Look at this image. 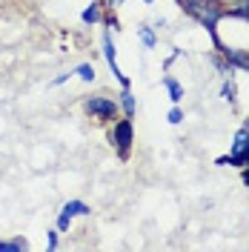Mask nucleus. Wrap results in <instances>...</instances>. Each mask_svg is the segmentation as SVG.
<instances>
[{
	"label": "nucleus",
	"instance_id": "obj_1",
	"mask_svg": "<svg viewBox=\"0 0 249 252\" xmlns=\"http://www.w3.org/2000/svg\"><path fill=\"white\" fill-rule=\"evenodd\" d=\"M220 166H229V163H249V132L241 129L235 135V143H232V155L226 158H218Z\"/></svg>",
	"mask_w": 249,
	"mask_h": 252
},
{
	"label": "nucleus",
	"instance_id": "obj_2",
	"mask_svg": "<svg viewBox=\"0 0 249 252\" xmlns=\"http://www.w3.org/2000/svg\"><path fill=\"white\" fill-rule=\"evenodd\" d=\"M89 212H92V209L83 204V201H69V204L63 206L61 218H58V229H61V232H63V229H69V223H72L75 215H89Z\"/></svg>",
	"mask_w": 249,
	"mask_h": 252
},
{
	"label": "nucleus",
	"instance_id": "obj_3",
	"mask_svg": "<svg viewBox=\"0 0 249 252\" xmlns=\"http://www.w3.org/2000/svg\"><path fill=\"white\" fill-rule=\"evenodd\" d=\"M86 109L92 112L94 118H112V115L118 112V106H115L112 100H106V97H89V100H86Z\"/></svg>",
	"mask_w": 249,
	"mask_h": 252
},
{
	"label": "nucleus",
	"instance_id": "obj_4",
	"mask_svg": "<svg viewBox=\"0 0 249 252\" xmlns=\"http://www.w3.org/2000/svg\"><path fill=\"white\" fill-rule=\"evenodd\" d=\"M103 55H106V61H109V66H112V75L121 80L124 86H129V80L124 78L121 66H118V61H115V46H112V37H109V34H103Z\"/></svg>",
	"mask_w": 249,
	"mask_h": 252
},
{
	"label": "nucleus",
	"instance_id": "obj_5",
	"mask_svg": "<svg viewBox=\"0 0 249 252\" xmlns=\"http://www.w3.org/2000/svg\"><path fill=\"white\" fill-rule=\"evenodd\" d=\"M112 141L118 143L121 149H129V143H132V124L129 121H121V124L115 126V135H112Z\"/></svg>",
	"mask_w": 249,
	"mask_h": 252
},
{
	"label": "nucleus",
	"instance_id": "obj_6",
	"mask_svg": "<svg viewBox=\"0 0 249 252\" xmlns=\"http://www.w3.org/2000/svg\"><path fill=\"white\" fill-rule=\"evenodd\" d=\"M226 52V61L235 63V66H244V69H249V55H244V52H238V49H223Z\"/></svg>",
	"mask_w": 249,
	"mask_h": 252
},
{
	"label": "nucleus",
	"instance_id": "obj_7",
	"mask_svg": "<svg viewBox=\"0 0 249 252\" xmlns=\"http://www.w3.org/2000/svg\"><path fill=\"white\" fill-rule=\"evenodd\" d=\"M166 89H169V97L178 103L181 97H184V86L178 83V80H172V78H166Z\"/></svg>",
	"mask_w": 249,
	"mask_h": 252
},
{
	"label": "nucleus",
	"instance_id": "obj_8",
	"mask_svg": "<svg viewBox=\"0 0 249 252\" xmlns=\"http://www.w3.org/2000/svg\"><path fill=\"white\" fill-rule=\"evenodd\" d=\"M97 20H100V6H97V3H92V6L83 12V23H97Z\"/></svg>",
	"mask_w": 249,
	"mask_h": 252
},
{
	"label": "nucleus",
	"instance_id": "obj_9",
	"mask_svg": "<svg viewBox=\"0 0 249 252\" xmlns=\"http://www.w3.org/2000/svg\"><path fill=\"white\" fill-rule=\"evenodd\" d=\"M15 250H26V241H6V244H0V252H15Z\"/></svg>",
	"mask_w": 249,
	"mask_h": 252
},
{
	"label": "nucleus",
	"instance_id": "obj_10",
	"mask_svg": "<svg viewBox=\"0 0 249 252\" xmlns=\"http://www.w3.org/2000/svg\"><path fill=\"white\" fill-rule=\"evenodd\" d=\"M78 75L83 80H94V69L89 66V63H80V66H78Z\"/></svg>",
	"mask_w": 249,
	"mask_h": 252
},
{
	"label": "nucleus",
	"instance_id": "obj_11",
	"mask_svg": "<svg viewBox=\"0 0 249 252\" xmlns=\"http://www.w3.org/2000/svg\"><path fill=\"white\" fill-rule=\"evenodd\" d=\"M124 109H126V115H135V97H132V92H124Z\"/></svg>",
	"mask_w": 249,
	"mask_h": 252
},
{
	"label": "nucleus",
	"instance_id": "obj_12",
	"mask_svg": "<svg viewBox=\"0 0 249 252\" xmlns=\"http://www.w3.org/2000/svg\"><path fill=\"white\" fill-rule=\"evenodd\" d=\"M140 37H143V43H146V46H149V49L155 46V34H152V32H149V29H140Z\"/></svg>",
	"mask_w": 249,
	"mask_h": 252
},
{
	"label": "nucleus",
	"instance_id": "obj_13",
	"mask_svg": "<svg viewBox=\"0 0 249 252\" xmlns=\"http://www.w3.org/2000/svg\"><path fill=\"white\" fill-rule=\"evenodd\" d=\"M223 97L226 100H235V83L229 80V83H223Z\"/></svg>",
	"mask_w": 249,
	"mask_h": 252
},
{
	"label": "nucleus",
	"instance_id": "obj_14",
	"mask_svg": "<svg viewBox=\"0 0 249 252\" xmlns=\"http://www.w3.org/2000/svg\"><path fill=\"white\" fill-rule=\"evenodd\" d=\"M169 121H172V124H181V121H184V112H181V109H172L169 112Z\"/></svg>",
	"mask_w": 249,
	"mask_h": 252
},
{
	"label": "nucleus",
	"instance_id": "obj_15",
	"mask_svg": "<svg viewBox=\"0 0 249 252\" xmlns=\"http://www.w3.org/2000/svg\"><path fill=\"white\" fill-rule=\"evenodd\" d=\"M58 247V232H49V250H55Z\"/></svg>",
	"mask_w": 249,
	"mask_h": 252
},
{
	"label": "nucleus",
	"instance_id": "obj_16",
	"mask_svg": "<svg viewBox=\"0 0 249 252\" xmlns=\"http://www.w3.org/2000/svg\"><path fill=\"white\" fill-rule=\"evenodd\" d=\"M244 181H247V184H249V172H247V175H244Z\"/></svg>",
	"mask_w": 249,
	"mask_h": 252
},
{
	"label": "nucleus",
	"instance_id": "obj_17",
	"mask_svg": "<svg viewBox=\"0 0 249 252\" xmlns=\"http://www.w3.org/2000/svg\"><path fill=\"white\" fill-rule=\"evenodd\" d=\"M247 132H249V121H247Z\"/></svg>",
	"mask_w": 249,
	"mask_h": 252
},
{
	"label": "nucleus",
	"instance_id": "obj_18",
	"mask_svg": "<svg viewBox=\"0 0 249 252\" xmlns=\"http://www.w3.org/2000/svg\"><path fill=\"white\" fill-rule=\"evenodd\" d=\"M143 3H152V0H143Z\"/></svg>",
	"mask_w": 249,
	"mask_h": 252
},
{
	"label": "nucleus",
	"instance_id": "obj_19",
	"mask_svg": "<svg viewBox=\"0 0 249 252\" xmlns=\"http://www.w3.org/2000/svg\"><path fill=\"white\" fill-rule=\"evenodd\" d=\"M112 3H115V0H112Z\"/></svg>",
	"mask_w": 249,
	"mask_h": 252
}]
</instances>
